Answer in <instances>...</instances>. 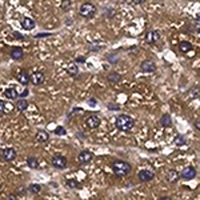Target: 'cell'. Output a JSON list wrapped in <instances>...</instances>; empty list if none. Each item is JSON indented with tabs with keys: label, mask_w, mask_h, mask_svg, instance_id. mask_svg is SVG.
I'll return each instance as SVG.
<instances>
[{
	"label": "cell",
	"mask_w": 200,
	"mask_h": 200,
	"mask_svg": "<svg viewBox=\"0 0 200 200\" xmlns=\"http://www.w3.org/2000/svg\"><path fill=\"white\" fill-rule=\"evenodd\" d=\"M0 160H2V152H0Z\"/></svg>",
	"instance_id": "obj_41"
},
{
	"label": "cell",
	"mask_w": 200,
	"mask_h": 200,
	"mask_svg": "<svg viewBox=\"0 0 200 200\" xmlns=\"http://www.w3.org/2000/svg\"><path fill=\"white\" fill-rule=\"evenodd\" d=\"M12 36L13 38H16V39H19V40H21V39H24V36L21 33H19V32H13L12 33Z\"/></svg>",
	"instance_id": "obj_33"
},
{
	"label": "cell",
	"mask_w": 200,
	"mask_h": 200,
	"mask_svg": "<svg viewBox=\"0 0 200 200\" xmlns=\"http://www.w3.org/2000/svg\"><path fill=\"white\" fill-rule=\"evenodd\" d=\"M179 172H177L176 170H170L167 173V180L170 181V183H176L177 180H179Z\"/></svg>",
	"instance_id": "obj_19"
},
{
	"label": "cell",
	"mask_w": 200,
	"mask_h": 200,
	"mask_svg": "<svg viewBox=\"0 0 200 200\" xmlns=\"http://www.w3.org/2000/svg\"><path fill=\"white\" fill-rule=\"evenodd\" d=\"M16 109L19 111V112H24V111L28 108V105H29V103H28V100H25V97H21L20 100H17L16 101Z\"/></svg>",
	"instance_id": "obj_14"
},
{
	"label": "cell",
	"mask_w": 200,
	"mask_h": 200,
	"mask_svg": "<svg viewBox=\"0 0 200 200\" xmlns=\"http://www.w3.org/2000/svg\"><path fill=\"white\" fill-rule=\"evenodd\" d=\"M75 63H79V64H82V63H86V57L84 56H79L75 59Z\"/></svg>",
	"instance_id": "obj_31"
},
{
	"label": "cell",
	"mask_w": 200,
	"mask_h": 200,
	"mask_svg": "<svg viewBox=\"0 0 200 200\" xmlns=\"http://www.w3.org/2000/svg\"><path fill=\"white\" fill-rule=\"evenodd\" d=\"M16 79H17V82L20 84H23V86H27V84L29 83V75L25 69H20L16 75Z\"/></svg>",
	"instance_id": "obj_12"
},
{
	"label": "cell",
	"mask_w": 200,
	"mask_h": 200,
	"mask_svg": "<svg viewBox=\"0 0 200 200\" xmlns=\"http://www.w3.org/2000/svg\"><path fill=\"white\" fill-rule=\"evenodd\" d=\"M101 124V119L97 116V115H90L87 119H86V126L87 128H90V130H95Z\"/></svg>",
	"instance_id": "obj_6"
},
{
	"label": "cell",
	"mask_w": 200,
	"mask_h": 200,
	"mask_svg": "<svg viewBox=\"0 0 200 200\" xmlns=\"http://www.w3.org/2000/svg\"><path fill=\"white\" fill-rule=\"evenodd\" d=\"M68 75L69 76H72V78H75V76H78V72H79V69H78V67L75 65V64H72V65H69V68H68Z\"/></svg>",
	"instance_id": "obj_27"
},
{
	"label": "cell",
	"mask_w": 200,
	"mask_h": 200,
	"mask_svg": "<svg viewBox=\"0 0 200 200\" xmlns=\"http://www.w3.org/2000/svg\"><path fill=\"white\" fill-rule=\"evenodd\" d=\"M4 109H6V101L0 100V113H4Z\"/></svg>",
	"instance_id": "obj_32"
},
{
	"label": "cell",
	"mask_w": 200,
	"mask_h": 200,
	"mask_svg": "<svg viewBox=\"0 0 200 200\" xmlns=\"http://www.w3.org/2000/svg\"><path fill=\"white\" fill-rule=\"evenodd\" d=\"M4 96H6L7 99H10V100H15V99H17V96H19V93H17L16 88L10 87V88H7V90L4 91Z\"/></svg>",
	"instance_id": "obj_16"
},
{
	"label": "cell",
	"mask_w": 200,
	"mask_h": 200,
	"mask_svg": "<svg viewBox=\"0 0 200 200\" xmlns=\"http://www.w3.org/2000/svg\"><path fill=\"white\" fill-rule=\"evenodd\" d=\"M107 107H108V109H111V111H119L120 109V105L119 104H115V103H109Z\"/></svg>",
	"instance_id": "obj_30"
},
{
	"label": "cell",
	"mask_w": 200,
	"mask_h": 200,
	"mask_svg": "<svg viewBox=\"0 0 200 200\" xmlns=\"http://www.w3.org/2000/svg\"><path fill=\"white\" fill-rule=\"evenodd\" d=\"M173 143H175L176 145H179V147H181V145H185V139H184V136L183 135H176L175 136V139H173Z\"/></svg>",
	"instance_id": "obj_24"
},
{
	"label": "cell",
	"mask_w": 200,
	"mask_h": 200,
	"mask_svg": "<svg viewBox=\"0 0 200 200\" xmlns=\"http://www.w3.org/2000/svg\"><path fill=\"white\" fill-rule=\"evenodd\" d=\"M88 103H90V105H91V107H96V99H95V97H91Z\"/></svg>",
	"instance_id": "obj_35"
},
{
	"label": "cell",
	"mask_w": 200,
	"mask_h": 200,
	"mask_svg": "<svg viewBox=\"0 0 200 200\" xmlns=\"http://www.w3.org/2000/svg\"><path fill=\"white\" fill-rule=\"evenodd\" d=\"M23 56H24V52L20 47H13L11 50V57L13 60H20Z\"/></svg>",
	"instance_id": "obj_15"
},
{
	"label": "cell",
	"mask_w": 200,
	"mask_h": 200,
	"mask_svg": "<svg viewBox=\"0 0 200 200\" xmlns=\"http://www.w3.org/2000/svg\"><path fill=\"white\" fill-rule=\"evenodd\" d=\"M46 80V75L43 71H35L32 75H29V83H32L33 86H42Z\"/></svg>",
	"instance_id": "obj_4"
},
{
	"label": "cell",
	"mask_w": 200,
	"mask_h": 200,
	"mask_svg": "<svg viewBox=\"0 0 200 200\" xmlns=\"http://www.w3.org/2000/svg\"><path fill=\"white\" fill-rule=\"evenodd\" d=\"M160 124L166 128H170L172 126V119H171V115L170 113H164L162 119H160Z\"/></svg>",
	"instance_id": "obj_20"
},
{
	"label": "cell",
	"mask_w": 200,
	"mask_h": 200,
	"mask_svg": "<svg viewBox=\"0 0 200 200\" xmlns=\"http://www.w3.org/2000/svg\"><path fill=\"white\" fill-rule=\"evenodd\" d=\"M65 184L68 185L69 188H80V187H82V184H80L78 180H75V179H68L65 181Z\"/></svg>",
	"instance_id": "obj_25"
},
{
	"label": "cell",
	"mask_w": 200,
	"mask_h": 200,
	"mask_svg": "<svg viewBox=\"0 0 200 200\" xmlns=\"http://www.w3.org/2000/svg\"><path fill=\"white\" fill-rule=\"evenodd\" d=\"M16 193H17V195H24V193H25V189H19Z\"/></svg>",
	"instance_id": "obj_38"
},
{
	"label": "cell",
	"mask_w": 200,
	"mask_h": 200,
	"mask_svg": "<svg viewBox=\"0 0 200 200\" xmlns=\"http://www.w3.org/2000/svg\"><path fill=\"white\" fill-rule=\"evenodd\" d=\"M107 80H108L109 83H112V84H118L120 80H122V76H120L118 72H111L108 75V78H107Z\"/></svg>",
	"instance_id": "obj_21"
},
{
	"label": "cell",
	"mask_w": 200,
	"mask_h": 200,
	"mask_svg": "<svg viewBox=\"0 0 200 200\" xmlns=\"http://www.w3.org/2000/svg\"><path fill=\"white\" fill-rule=\"evenodd\" d=\"M192 44L191 43H188V42H181L180 44H179V50H180V52H183V53H187V52H189L191 50H192Z\"/></svg>",
	"instance_id": "obj_22"
},
{
	"label": "cell",
	"mask_w": 200,
	"mask_h": 200,
	"mask_svg": "<svg viewBox=\"0 0 200 200\" xmlns=\"http://www.w3.org/2000/svg\"><path fill=\"white\" fill-rule=\"evenodd\" d=\"M159 39H160V35H159L158 31H153V29L147 31V33H145V42L148 43V44H155Z\"/></svg>",
	"instance_id": "obj_11"
},
{
	"label": "cell",
	"mask_w": 200,
	"mask_h": 200,
	"mask_svg": "<svg viewBox=\"0 0 200 200\" xmlns=\"http://www.w3.org/2000/svg\"><path fill=\"white\" fill-rule=\"evenodd\" d=\"M196 175H198V171L195 167H185L183 172H181V177L185 180H192L196 177Z\"/></svg>",
	"instance_id": "obj_8"
},
{
	"label": "cell",
	"mask_w": 200,
	"mask_h": 200,
	"mask_svg": "<svg viewBox=\"0 0 200 200\" xmlns=\"http://www.w3.org/2000/svg\"><path fill=\"white\" fill-rule=\"evenodd\" d=\"M28 189H29L31 193L38 195V193H40V191H42V185H40V184H31Z\"/></svg>",
	"instance_id": "obj_26"
},
{
	"label": "cell",
	"mask_w": 200,
	"mask_h": 200,
	"mask_svg": "<svg viewBox=\"0 0 200 200\" xmlns=\"http://www.w3.org/2000/svg\"><path fill=\"white\" fill-rule=\"evenodd\" d=\"M115 126L120 131H124V132L131 131L133 126H135V119L128 116V115H119L116 120H115Z\"/></svg>",
	"instance_id": "obj_1"
},
{
	"label": "cell",
	"mask_w": 200,
	"mask_h": 200,
	"mask_svg": "<svg viewBox=\"0 0 200 200\" xmlns=\"http://www.w3.org/2000/svg\"><path fill=\"white\" fill-rule=\"evenodd\" d=\"M55 133H56V135H59V136H64L65 133H67V131H65V128H64V127L59 126V127H56V128H55Z\"/></svg>",
	"instance_id": "obj_28"
},
{
	"label": "cell",
	"mask_w": 200,
	"mask_h": 200,
	"mask_svg": "<svg viewBox=\"0 0 200 200\" xmlns=\"http://www.w3.org/2000/svg\"><path fill=\"white\" fill-rule=\"evenodd\" d=\"M61 8H63V11H68L71 8V2L69 0H63V2H61Z\"/></svg>",
	"instance_id": "obj_29"
},
{
	"label": "cell",
	"mask_w": 200,
	"mask_h": 200,
	"mask_svg": "<svg viewBox=\"0 0 200 200\" xmlns=\"http://www.w3.org/2000/svg\"><path fill=\"white\" fill-rule=\"evenodd\" d=\"M131 164L124 162V160H115L112 163V171L116 176L119 177H124L131 172Z\"/></svg>",
	"instance_id": "obj_2"
},
{
	"label": "cell",
	"mask_w": 200,
	"mask_h": 200,
	"mask_svg": "<svg viewBox=\"0 0 200 200\" xmlns=\"http://www.w3.org/2000/svg\"><path fill=\"white\" fill-rule=\"evenodd\" d=\"M36 140L40 141V143H46V141L50 140V135H48L47 131L44 130H39L36 133Z\"/></svg>",
	"instance_id": "obj_18"
},
{
	"label": "cell",
	"mask_w": 200,
	"mask_h": 200,
	"mask_svg": "<svg viewBox=\"0 0 200 200\" xmlns=\"http://www.w3.org/2000/svg\"><path fill=\"white\" fill-rule=\"evenodd\" d=\"M92 159H93V153L91 152V151H87V149L82 151L78 156V160H79L80 164H88V163L92 162Z\"/></svg>",
	"instance_id": "obj_7"
},
{
	"label": "cell",
	"mask_w": 200,
	"mask_h": 200,
	"mask_svg": "<svg viewBox=\"0 0 200 200\" xmlns=\"http://www.w3.org/2000/svg\"><path fill=\"white\" fill-rule=\"evenodd\" d=\"M140 68L143 72H155L156 71V64H155V61L153 60H151V59H147L144 60L143 63L140 64Z\"/></svg>",
	"instance_id": "obj_9"
},
{
	"label": "cell",
	"mask_w": 200,
	"mask_h": 200,
	"mask_svg": "<svg viewBox=\"0 0 200 200\" xmlns=\"http://www.w3.org/2000/svg\"><path fill=\"white\" fill-rule=\"evenodd\" d=\"M162 199H164V200H170V199H171V198H170V196H163V198H162Z\"/></svg>",
	"instance_id": "obj_40"
},
{
	"label": "cell",
	"mask_w": 200,
	"mask_h": 200,
	"mask_svg": "<svg viewBox=\"0 0 200 200\" xmlns=\"http://www.w3.org/2000/svg\"><path fill=\"white\" fill-rule=\"evenodd\" d=\"M137 177H139V180L140 181H151V180H153V177H155V173L152 171H148V170H141L139 171V173H137Z\"/></svg>",
	"instance_id": "obj_10"
},
{
	"label": "cell",
	"mask_w": 200,
	"mask_h": 200,
	"mask_svg": "<svg viewBox=\"0 0 200 200\" xmlns=\"http://www.w3.org/2000/svg\"><path fill=\"white\" fill-rule=\"evenodd\" d=\"M2 158L6 160V162H12V160H15V158H16V151L13 149V148H6V149H3Z\"/></svg>",
	"instance_id": "obj_13"
},
{
	"label": "cell",
	"mask_w": 200,
	"mask_h": 200,
	"mask_svg": "<svg viewBox=\"0 0 200 200\" xmlns=\"http://www.w3.org/2000/svg\"><path fill=\"white\" fill-rule=\"evenodd\" d=\"M27 164H28L29 168H33V170L39 168V160L35 156H28V159H27Z\"/></svg>",
	"instance_id": "obj_23"
},
{
	"label": "cell",
	"mask_w": 200,
	"mask_h": 200,
	"mask_svg": "<svg viewBox=\"0 0 200 200\" xmlns=\"http://www.w3.org/2000/svg\"><path fill=\"white\" fill-rule=\"evenodd\" d=\"M51 163L53 167L59 168V170H63V168L67 167V159H65V156H63V155H60V153H56L55 156H52Z\"/></svg>",
	"instance_id": "obj_5"
},
{
	"label": "cell",
	"mask_w": 200,
	"mask_h": 200,
	"mask_svg": "<svg viewBox=\"0 0 200 200\" xmlns=\"http://www.w3.org/2000/svg\"><path fill=\"white\" fill-rule=\"evenodd\" d=\"M79 13L83 17H87V19H91V17L95 16L96 13V7L93 6L92 3H84L79 10Z\"/></svg>",
	"instance_id": "obj_3"
},
{
	"label": "cell",
	"mask_w": 200,
	"mask_h": 200,
	"mask_svg": "<svg viewBox=\"0 0 200 200\" xmlns=\"http://www.w3.org/2000/svg\"><path fill=\"white\" fill-rule=\"evenodd\" d=\"M132 2L135 3V4H141V3H144L145 0H132Z\"/></svg>",
	"instance_id": "obj_37"
},
{
	"label": "cell",
	"mask_w": 200,
	"mask_h": 200,
	"mask_svg": "<svg viewBox=\"0 0 200 200\" xmlns=\"http://www.w3.org/2000/svg\"><path fill=\"white\" fill-rule=\"evenodd\" d=\"M51 35H52V33H50V32H46V33L43 32V33H38L36 38H46V36H51Z\"/></svg>",
	"instance_id": "obj_34"
},
{
	"label": "cell",
	"mask_w": 200,
	"mask_h": 200,
	"mask_svg": "<svg viewBox=\"0 0 200 200\" xmlns=\"http://www.w3.org/2000/svg\"><path fill=\"white\" fill-rule=\"evenodd\" d=\"M0 8H2V6H0Z\"/></svg>",
	"instance_id": "obj_42"
},
{
	"label": "cell",
	"mask_w": 200,
	"mask_h": 200,
	"mask_svg": "<svg viewBox=\"0 0 200 200\" xmlns=\"http://www.w3.org/2000/svg\"><path fill=\"white\" fill-rule=\"evenodd\" d=\"M21 27L27 31H31L32 28H35V21L31 17H23L21 19Z\"/></svg>",
	"instance_id": "obj_17"
},
{
	"label": "cell",
	"mask_w": 200,
	"mask_h": 200,
	"mask_svg": "<svg viewBox=\"0 0 200 200\" xmlns=\"http://www.w3.org/2000/svg\"><path fill=\"white\" fill-rule=\"evenodd\" d=\"M195 128H196L198 131L200 130V127H199V120H196V123H195Z\"/></svg>",
	"instance_id": "obj_39"
},
{
	"label": "cell",
	"mask_w": 200,
	"mask_h": 200,
	"mask_svg": "<svg viewBox=\"0 0 200 200\" xmlns=\"http://www.w3.org/2000/svg\"><path fill=\"white\" fill-rule=\"evenodd\" d=\"M28 93H29V91H28V90H24V92H21V93H20V97H27V96H28Z\"/></svg>",
	"instance_id": "obj_36"
}]
</instances>
